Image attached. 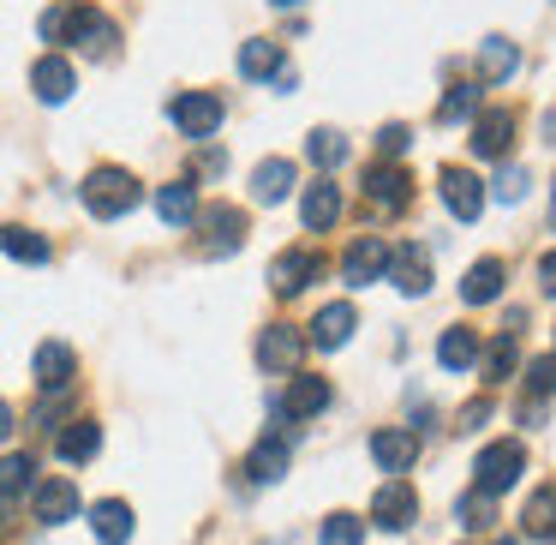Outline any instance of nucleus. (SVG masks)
Returning a JSON list of instances; mask_svg holds the SVG:
<instances>
[{"label": "nucleus", "instance_id": "obj_1", "mask_svg": "<svg viewBox=\"0 0 556 545\" xmlns=\"http://www.w3.org/2000/svg\"><path fill=\"white\" fill-rule=\"evenodd\" d=\"M42 42H54V54L78 49V54L109 61L114 42H121V25H114L102 7H90V0H66V7H49V13H42Z\"/></svg>", "mask_w": 556, "mask_h": 545}, {"label": "nucleus", "instance_id": "obj_2", "mask_svg": "<svg viewBox=\"0 0 556 545\" xmlns=\"http://www.w3.org/2000/svg\"><path fill=\"white\" fill-rule=\"evenodd\" d=\"M78 198H85V210H90L97 222H121L126 210L144 205V186H138V174H126V169H114V162H102V169L85 174Z\"/></svg>", "mask_w": 556, "mask_h": 545}, {"label": "nucleus", "instance_id": "obj_3", "mask_svg": "<svg viewBox=\"0 0 556 545\" xmlns=\"http://www.w3.org/2000/svg\"><path fill=\"white\" fill-rule=\"evenodd\" d=\"M520 473H527V449H520L515 437H496V444H484L479 461H472V492H479V497H503Z\"/></svg>", "mask_w": 556, "mask_h": 545}, {"label": "nucleus", "instance_id": "obj_4", "mask_svg": "<svg viewBox=\"0 0 556 545\" xmlns=\"http://www.w3.org/2000/svg\"><path fill=\"white\" fill-rule=\"evenodd\" d=\"M365 205H371L377 216H401V210L413 205V174L401 169V162H377V169H365Z\"/></svg>", "mask_w": 556, "mask_h": 545}, {"label": "nucleus", "instance_id": "obj_5", "mask_svg": "<svg viewBox=\"0 0 556 545\" xmlns=\"http://www.w3.org/2000/svg\"><path fill=\"white\" fill-rule=\"evenodd\" d=\"M168 121L180 126L186 138H210L222 126V97L216 90H180V97L168 102Z\"/></svg>", "mask_w": 556, "mask_h": 545}, {"label": "nucleus", "instance_id": "obj_6", "mask_svg": "<svg viewBox=\"0 0 556 545\" xmlns=\"http://www.w3.org/2000/svg\"><path fill=\"white\" fill-rule=\"evenodd\" d=\"M198 228H204V258H228L245 246V210L210 205V210H198Z\"/></svg>", "mask_w": 556, "mask_h": 545}, {"label": "nucleus", "instance_id": "obj_7", "mask_svg": "<svg viewBox=\"0 0 556 545\" xmlns=\"http://www.w3.org/2000/svg\"><path fill=\"white\" fill-rule=\"evenodd\" d=\"M324 276V252H312V246H288V252L269 264V288L281 294V300H293V294H305V282Z\"/></svg>", "mask_w": 556, "mask_h": 545}, {"label": "nucleus", "instance_id": "obj_8", "mask_svg": "<svg viewBox=\"0 0 556 545\" xmlns=\"http://www.w3.org/2000/svg\"><path fill=\"white\" fill-rule=\"evenodd\" d=\"M508 145H515V114H508V109H479V114H472V157L503 162Z\"/></svg>", "mask_w": 556, "mask_h": 545}, {"label": "nucleus", "instance_id": "obj_9", "mask_svg": "<svg viewBox=\"0 0 556 545\" xmlns=\"http://www.w3.org/2000/svg\"><path fill=\"white\" fill-rule=\"evenodd\" d=\"M300 354H305V330L293 324H269L257 336V366L264 372H300Z\"/></svg>", "mask_w": 556, "mask_h": 545}, {"label": "nucleus", "instance_id": "obj_10", "mask_svg": "<svg viewBox=\"0 0 556 545\" xmlns=\"http://www.w3.org/2000/svg\"><path fill=\"white\" fill-rule=\"evenodd\" d=\"M383 270H389V246L377 240V234H365V240H353L348 252H341V282H348V288L383 282Z\"/></svg>", "mask_w": 556, "mask_h": 545}, {"label": "nucleus", "instance_id": "obj_11", "mask_svg": "<svg viewBox=\"0 0 556 545\" xmlns=\"http://www.w3.org/2000/svg\"><path fill=\"white\" fill-rule=\"evenodd\" d=\"M371 521H377V528H389V533L413 528V521H419V492H413L407 480H389L383 492L371 497Z\"/></svg>", "mask_w": 556, "mask_h": 545}, {"label": "nucleus", "instance_id": "obj_12", "mask_svg": "<svg viewBox=\"0 0 556 545\" xmlns=\"http://www.w3.org/2000/svg\"><path fill=\"white\" fill-rule=\"evenodd\" d=\"M30 90H37V102H49V109H61L66 97L78 90V73L66 54H42L37 66H30Z\"/></svg>", "mask_w": 556, "mask_h": 545}, {"label": "nucleus", "instance_id": "obj_13", "mask_svg": "<svg viewBox=\"0 0 556 545\" xmlns=\"http://www.w3.org/2000/svg\"><path fill=\"white\" fill-rule=\"evenodd\" d=\"M324 408H329V384H324V377H305V372H293L288 396L276 401V420H317Z\"/></svg>", "mask_w": 556, "mask_h": 545}, {"label": "nucleus", "instance_id": "obj_14", "mask_svg": "<svg viewBox=\"0 0 556 545\" xmlns=\"http://www.w3.org/2000/svg\"><path fill=\"white\" fill-rule=\"evenodd\" d=\"M437 186H443L448 216L472 222V216L484 210V181H479V174H467V169H443V174H437Z\"/></svg>", "mask_w": 556, "mask_h": 545}, {"label": "nucleus", "instance_id": "obj_15", "mask_svg": "<svg viewBox=\"0 0 556 545\" xmlns=\"http://www.w3.org/2000/svg\"><path fill=\"white\" fill-rule=\"evenodd\" d=\"M30 504H37V521L61 528V521L78 516V485L73 480H37L30 485Z\"/></svg>", "mask_w": 556, "mask_h": 545}, {"label": "nucleus", "instance_id": "obj_16", "mask_svg": "<svg viewBox=\"0 0 556 545\" xmlns=\"http://www.w3.org/2000/svg\"><path fill=\"white\" fill-rule=\"evenodd\" d=\"M359 330V318H353V306L348 300H336V306H324V312L312 318V330H305V342H317L324 354H336V348H348V336Z\"/></svg>", "mask_w": 556, "mask_h": 545}, {"label": "nucleus", "instance_id": "obj_17", "mask_svg": "<svg viewBox=\"0 0 556 545\" xmlns=\"http://www.w3.org/2000/svg\"><path fill=\"white\" fill-rule=\"evenodd\" d=\"M371 461L383 473H407L413 461H419V437L413 432H395V425H383V432H371Z\"/></svg>", "mask_w": 556, "mask_h": 545}, {"label": "nucleus", "instance_id": "obj_18", "mask_svg": "<svg viewBox=\"0 0 556 545\" xmlns=\"http://www.w3.org/2000/svg\"><path fill=\"white\" fill-rule=\"evenodd\" d=\"M300 216H305V228H312V234L336 228V222H341V186H329L324 174H317V181L305 186V198H300Z\"/></svg>", "mask_w": 556, "mask_h": 545}, {"label": "nucleus", "instance_id": "obj_19", "mask_svg": "<svg viewBox=\"0 0 556 545\" xmlns=\"http://www.w3.org/2000/svg\"><path fill=\"white\" fill-rule=\"evenodd\" d=\"M73 372H78V354L66 348V342H42V348H37V384H42V396L73 389Z\"/></svg>", "mask_w": 556, "mask_h": 545}, {"label": "nucleus", "instance_id": "obj_20", "mask_svg": "<svg viewBox=\"0 0 556 545\" xmlns=\"http://www.w3.org/2000/svg\"><path fill=\"white\" fill-rule=\"evenodd\" d=\"M90 528H97V540L102 545H126L132 540V504L126 497H102V504H90Z\"/></svg>", "mask_w": 556, "mask_h": 545}, {"label": "nucleus", "instance_id": "obj_21", "mask_svg": "<svg viewBox=\"0 0 556 545\" xmlns=\"http://www.w3.org/2000/svg\"><path fill=\"white\" fill-rule=\"evenodd\" d=\"M293 181H300V169H293L288 157H269V162L252 169V198L257 205H281V198L293 193Z\"/></svg>", "mask_w": 556, "mask_h": 545}, {"label": "nucleus", "instance_id": "obj_22", "mask_svg": "<svg viewBox=\"0 0 556 545\" xmlns=\"http://www.w3.org/2000/svg\"><path fill=\"white\" fill-rule=\"evenodd\" d=\"M389 282H395L401 294H425L431 288V258L419 252V246H401V252H389Z\"/></svg>", "mask_w": 556, "mask_h": 545}, {"label": "nucleus", "instance_id": "obj_23", "mask_svg": "<svg viewBox=\"0 0 556 545\" xmlns=\"http://www.w3.org/2000/svg\"><path fill=\"white\" fill-rule=\"evenodd\" d=\"M503 276H508L503 258H479V264L460 276V300H467V306H491L496 294H503Z\"/></svg>", "mask_w": 556, "mask_h": 545}, {"label": "nucleus", "instance_id": "obj_24", "mask_svg": "<svg viewBox=\"0 0 556 545\" xmlns=\"http://www.w3.org/2000/svg\"><path fill=\"white\" fill-rule=\"evenodd\" d=\"M520 533L527 540H556V485H539V492L527 497V509H520Z\"/></svg>", "mask_w": 556, "mask_h": 545}, {"label": "nucleus", "instance_id": "obj_25", "mask_svg": "<svg viewBox=\"0 0 556 545\" xmlns=\"http://www.w3.org/2000/svg\"><path fill=\"white\" fill-rule=\"evenodd\" d=\"M515 66H520V49L508 37L479 42V85H503V78H515Z\"/></svg>", "mask_w": 556, "mask_h": 545}, {"label": "nucleus", "instance_id": "obj_26", "mask_svg": "<svg viewBox=\"0 0 556 545\" xmlns=\"http://www.w3.org/2000/svg\"><path fill=\"white\" fill-rule=\"evenodd\" d=\"M156 216L168 222V228L198 222V186H192V181H168V186L156 193Z\"/></svg>", "mask_w": 556, "mask_h": 545}, {"label": "nucleus", "instance_id": "obj_27", "mask_svg": "<svg viewBox=\"0 0 556 545\" xmlns=\"http://www.w3.org/2000/svg\"><path fill=\"white\" fill-rule=\"evenodd\" d=\"M0 252H7V258H18V264H49V258H54V246L42 240L37 228H18V222H7V228H0Z\"/></svg>", "mask_w": 556, "mask_h": 545}, {"label": "nucleus", "instance_id": "obj_28", "mask_svg": "<svg viewBox=\"0 0 556 545\" xmlns=\"http://www.w3.org/2000/svg\"><path fill=\"white\" fill-rule=\"evenodd\" d=\"M245 473H252L257 485H276L281 473H288V437H264V444L252 449V456H245Z\"/></svg>", "mask_w": 556, "mask_h": 545}, {"label": "nucleus", "instance_id": "obj_29", "mask_svg": "<svg viewBox=\"0 0 556 545\" xmlns=\"http://www.w3.org/2000/svg\"><path fill=\"white\" fill-rule=\"evenodd\" d=\"M520 366V342H515V330H503V336H491V348L479 354V372H484V384H508V372Z\"/></svg>", "mask_w": 556, "mask_h": 545}, {"label": "nucleus", "instance_id": "obj_30", "mask_svg": "<svg viewBox=\"0 0 556 545\" xmlns=\"http://www.w3.org/2000/svg\"><path fill=\"white\" fill-rule=\"evenodd\" d=\"M54 449H61V461H90L102 449V425L97 420H66L61 425V444H54Z\"/></svg>", "mask_w": 556, "mask_h": 545}, {"label": "nucleus", "instance_id": "obj_31", "mask_svg": "<svg viewBox=\"0 0 556 545\" xmlns=\"http://www.w3.org/2000/svg\"><path fill=\"white\" fill-rule=\"evenodd\" d=\"M281 66H288V54H281V42H269V37H252L240 49V73L245 78H276Z\"/></svg>", "mask_w": 556, "mask_h": 545}, {"label": "nucleus", "instance_id": "obj_32", "mask_svg": "<svg viewBox=\"0 0 556 545\" xmlns=\"http://www.w3.org/2000/svg\"><path fill=\"white\" fill-rule=\"evenodd\" d=\"M479 360V336H472V330H443V342H437V366H443V372H467V366Z\"/></svg>", "mask_w": 556, "mask_h": 545}, {"label": "nucleus", "instance_id": "obj_33", "mask_svg": "<svg viewBox=\"0 0 556 545\" xmlns=\"http://www.w3.org/2000/svg\"><path fill=\"white\" fill-rule=\"evenodd\" d=\"M37 485V456H25V449H13V456H0V497H18Z\"/></svg>", "mask_w": 556, "mask_h": 545}, {"label": "nucleus", "instance_id": "obj_34", "mask_svg": "<svg viewBox=\"0 0 556 545\" xmlns=\"http://www.w3.org/2000/svg\"><path fill=\"white\" fill-rule=\"evenodd\" d=\"M305 157H312L317 162V169H341V162H348V138H341V133H329V126H324V133H312V138H305Z\"/></svg>", "mask_w": 556, "mask_h": 545}, {"label": "nucleus", "instance_id": "obj_35", "mask_svg": "<svg viewBox=\"0 0 556 545\" xmlns=\"http://www.w3.org/2000/svg\"><path fill=\"white\" fill-rule=\"evenodd\" d=\"M472 114H479V85H455L443 102H437V121H443V126L472 121Z\"/></svg>", "mask_w": 556, "mask_h": 545}, {"label": "nucleus", "instance_id": "obj_36", "mask_svg": "<svg viewBox=\"0 0 556 545\" xmlns=\"http://www.w3.org/2000/svg\"><path fill=\"white\" fill-rule=\"evenodd\" d=\"M324 545H365V521L348 516V509H336V516L324 521Z\"/></svg>", "mask_w": 556, "mask_h": 545}, {"label": "nucleus", "instance_id": "obj_37", "mask_svg": "<svg viewBox=\"0 0 556 545\" xmlns=\"http://www.w3.org/2000/svg\"><path fill=\"white\" fill-rule=\"evenodd\" d=\"M527 389H532V401L556 396V354H539V360L527 366Z\"/></svg>", "mask_w": 556, "mask_h": 545}, {"label": "nucleus", "instance_id": "obj_38", "mask_svg": "<svg viewBox=\"0 0 556 545\" xmlns=\"http://www.w3.org/2000/svg\"><path fill=\"white\" fill-rule=\"evenodd\" d=\"M491 504H496V497H479V492H467V497L455 504L460 528H472V533H479V528H491Z\"/></svg>", "mask_w": 556, "mask_h": 545}, {"label": "nucleus", "instance_id": "obj_39", "mask_svg": "<svg viewBox=\"0 0 556 545\" xmlns=\"http://www.w3.org/2000/svg\"><path fill=\"white\" fill-rule=\"evenodd\" d=\"M496 198H503V205H520V198H527V169H520V162H508L503 174H496V186H491Z\"/></svg>", "mask_w": 556, "mask_h": 545}, {"label": "nucleus", "instance_id": "obj_40", "mask_svg": "<svg viewBox=\"0 0 556 545\" xmlns=\"http://www.w3.org/2000/svg\"><path fill=\"white\" fill-rule=\"evenodd\" d=\"M407 145H413V133L401 121H389L383 133H377V150H383V162H395V157H407Z\"/></svg>", "mask_w": 556, "mask_h": 545}, {"label": "nucleus", "instance_id": "obj_41", "mask_svg": "<svg viewBox=\"0 0 556 545\" xmlns=\"http://www.w3.org/2000/svg\"><path fill=\"white\" fill-rule=\"evenodd\" d=\"M66 413V389H54V396H42L37 401V425H54Z\"/></svg>", "mask_w": 556, "mask_h": 545}, {"label": "nucleus", "instance_id": "obj_42", "mask_svg": "<svg viewBox=\"0 0 556 545\" xmlns=\"http://www.w3.org/2000/svg\"><path fill=\"white\" fill-rule=\"evenodd\" d=\"M484 420H491V401H467V408H460V432H472V425H484Z\"/></svg>", "mask_w": 556, "mask_h": 545}, {"label": "nucleus", "instance_id": "obj_43", "mask_svg": "<svg viewBox=\"0 0 556 545\" xmlns=\"http://www.w3.org/2000/svg\"><path fill=\"white\" fill-rule=\"evenodd\" d=\"M539 282H544V294H556V252L539 258Z\"/></svg>", "mask_w": 556, "mask_h": 545}, {"label": "nucleus", "instance_id": "obj_44", "mask_svg": "<svg viewBox=\"0 0 556 545\" xmlns=\"http://www.w3.org/2000/svg\"><path fill=\"white\" fill-rule=\"evenodd\" d=\"M0 437H13V401H0Z\"/></svg>", "mask_w": 556, "mask_h": 545}, {"label": "nucleus", "instance_id": "obj_45", "mask_svg": "<svg viewBox=\"0 0 556 545\" xmlns=\"http://www.w3.org/2000/svg\"><path fill=\"white\" fill-rule=\"evenodd\" d=\"M544 145L556 150V114H544Z\"/></svg>", "mask_w": 556, "mask_h": 545}, {"label": "nucleus", "instance_id": "obj_46", "mask_svg": "<svg viewBox=\"0 0 556 545\" xmlns=\"http://www.w3.org/2000/svg\"><path fill=\"white\" fill-rule=\"evenodd\" d=\"M7 521H13V509H7V497H0V533H7Z\"/></svg>", "mask_w": 556, "mask_h": 545}, {"label": "nucleus", "instance_id": "obj_47", "mask_svg": "<svg viewBox=\"0 0 556 545\" xmlns=\"http://www.w3.org/2000/svg\"><path fill=\"white\" fill-rule=\"evenodd\" d=\"M269 7H300V0H269Z\"/></svg>", "mask_w": 556, "mask_h": 545}, {"label": "nucleus", "instance_id": "obj_48", "mask_svg": "<svg viewBox=\"0 0 556 545\" xmlns=\"http://www.w3.org/2000/svg\"><path fill=\"white\" fill-rule=\"evenodd\" d=\"M496 545H515V540H496Z\"/></svg>", "mask_w": 556, "mask_h": 545}]
</instances>
